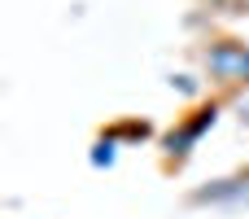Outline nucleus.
<instances>
[{
    "instance_id": "7ed1b4c3",
    "label": "nucleus",
    "mask_w": 249,
    "mask_h": 219,
    "mask_svg": "<svg viewBox=\"0 0 249 219\" xmlns=\"http://www.w3.org/2000/svg\"><path fill=\"white\" fill-rule=\"evenodd\" d=\"M118 149H123V140L109 132V136H101L96 145H92V154H88V162L96 167V171H109L114 162H118Z\"/></svg>"
},
{
    "instance_id": "39448f33",
    "label": "nucleus",
    "mask_w": 249,
    "mask_h": 219,
    "mask_svg": "<svg viewBox=\"0 0 249 219\" xmlns=\"http://www.w3.org/2000/svg\"><path fill=\"white\" fill-rule=\"evenodd\" d=\"M171 88H179L184 97H193V92H197V83H193L188 75H175V79H171Z\"/></svg>"
},
{
    "instance_id": "20e7f679",
    "label": "nucleus",
    "mask_w": 249,
    "mask_h": 219,
    "mask_svg": "<svg viewBox=\"0 0 249 219\" xmlns=\"http://www.w3.org/2000/svg\"><path fill=\"white\" fill-rule=\"evenodd\" d=\"M114 136H118V140H144V136H149V123H123Z\"/></svg>"
},
{
    "instance_id": "423d86ee",
    "label": "nucleus",
    "mask_w": 249,
    "mask_h": 219,
    "mask_svg": "<svg viewBox=\"0 0 249 219\" xmlns=\"http://www.w3.org/2000/svg\"><path fill=\"white\" fill-rule=\"evenodd\" d=\"M241 123L249 127V101H241Z\"/></svg>"
},
{
    "instance_id": "f257e3e1",
    "label": "nucleus",
    "mask_w": 249,
    "mask_h": 219,
    "mask_svg": "<svg viewBox=\"0 0 249 219\" xmlns=\"http://www.w3.org/2000/svg\"><path fill=\"white\" fill-rule=\"evenodd\" d=\"M206 70L223 83H249V44L241 40H219L206 53Z\"/></svg>"
},
{
    "instance_id": "f03ea898",
    "label": "nucleus",
    "mask_w": 249,
    "mask_h": 219,
    "mask_svg": "<svg viewBox=\"0 0 249 219\" xmlns=\"http://www.w3.org/2000/svg\"><path fill=\"white\" fill-rule=\"evenodd\" d=\"M214 123H219V110H214V105H206V110H197L193 119H184V123H179L175 132H166L162 149H166L171 158H188V154L197 149V140H201V136H206V132H210Z\"/></svg>"
}]
</instances>
